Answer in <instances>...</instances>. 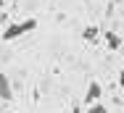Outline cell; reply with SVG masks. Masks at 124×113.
I'll return each instance as SVG.
<instances>
[{
  "instance_id": "obj_1",
  "label": "cell",
  "mask_w": 124,
  "mask_h": 113,
  "mask_svg": "<svg viewBox=\"0 0 124 113\" xmlns=\"http://www.w3.org/2000/svg\"><path fill=\"white\" fill-rule=\"evenodd\" d=\"M34 29H37V19L34 16L32 19H24V21H13V24H8L3 29V42H13V40L24 37L29 32H34Z\"/></svg>"
},
{
  "instance_id": "obj_2",
  "label": "cell",
  "mask_w": 124,
  "mask_h": 113,
  "mask_svg": "<svg viewBox=\"0 0 124 113\" xmlns=\"http://www.w3.org/2000/svg\"><path fill=\"white\" fill-rule=\"evenodd\" d=\"M100 95H103V87H100V82H90L87 84V92H85V103L87 105H93V103H100Z\"/></svg>"
},
{
  "instance_id": "obj_3",
  "label": "cell",
  "mask_w": 124,
  "mask_h": 113,
  "mask_svg": "<svg viewBox=\"0 0 124 113\" xmlns=\"http://www.w3.org/2000/svg\"><path fill=\"white\" fill-rule=\"evenodd\" d=\"M0 100H5V103L13 100V87H11V79L5 74H0Z\"/></svg>"
},
{
  "instance_id": "obj_4",
  "label": "cell",
  "mask_w": 124,
  "mask_h": 113,
  "mask_svg": "<svg viewBox=\"0 0 124 113\" xmlns=\"http://www.w3.org/2000/svg\"><path fill=\"white\" fill-rule=\"evenodd\" d=\"M103 37H106V45H108V50H119V47H122V37H119L116 32H106Z\"/></svg>"
},
{
  "instance_id": "obj_5",
  "label": "cell",
  "mask_w": 124,
  "mask_h": 113,
  "mask_svg": "<svg viewBox=\"0 0 124 113\" xmlns=\"http://www.w3.org/2000/svg\"><path fill=\"white\" fill-rule=\"evenodd\" d=\"M82 37H85L87 42H93V40H98V26H87V29L82 32Z\"/></svg>"
},
{
  "instance_id": "obj_6",
  "label": "cell",
  "mask_w": 124,
  "mask_h": 113,
  "mask_svg": "<svg viewBox=\"0 0 124 113\" xmlns=\"http://www.w3.org/2000/svg\"><path fill=\"white\" fill-rule=\"evenodd\" d=\"M87 113H108V108L103 103H93V105H87Z\"/></svg>"
},
{
  "instance_id": "obj_7",
  "label": "cell",
  "mask_w": 124,
  "mask_h": 113,
  "mask_svg": "<svg viewBox=\"0 0 124 113\" xmlns=\"http://www.w3.org/2000/svg\"><path fill=\"white\" fill-rule=\"evenodd\" d=\"M119 87H122V90H124V71H122V74H119Z\"/></svg>"
},
{
  "instance_id": "obj_8",
  "label": "cell",
  "mask_w": 124,
  "mask_h": 113,
  "mask_svg": "<svg viewBox=\"0 0 124 113\" xmlns=\"http://www.w3.org/2000/svg\"><path fill=\"white\" fill-rule=\"evenodd\" d=\"M3 3H5V0H0V5H3Z\"/></svg>"
}]
</instances>
